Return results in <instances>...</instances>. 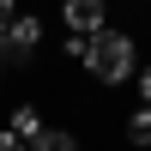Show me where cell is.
I'll use <instances>...</instances> for the list:
<instances>
[{
  "mask_svg": "<svg viewBox=\"0 0 151 151\" xmlns=\"http://www.w3.org/2000/svg\"><path fill=\"white\" fill-rule=\"evenodd\" d=\"M12 12H18V0H0V30L12 24Z\"/></svg>",
  "mask_w": 151,
  "mask_h": 151,
  "instance_id": "ba28073f",
  "label": "cell"
},
{
  "mask_svg": "<svg viewBox=\"0 0 151 151\" xmlns=\"http://www.w3.org/2000/svg\"><path fill=\"white\" fill-rule=\"evenodd\" d=\"M0 151H24V139H18V133L6 127V133H0Z\"/></svg>",
  "mask_w": 151,
  "mask_h": 151,
  "instance_id": "52a82bcc",
  "label": "cell"
},
{
  "mask_svg": "<svg viewBox=\"0 0 151 151\" xmlns=\"http://www.w3.org/2000/svg\"><path fill=\"white\" fill-rule=\"evenodd\" d=\"M36 36H42V24L24 18V12H12V24L0 30V55H6V60H30L36 55Z\"/></svg>",
  "mask_w": 151,
  "mask_h": 151,
  "instance_id": "7a4b0ae2",
  "label": "cell"
},
{
  "mask_svg": "<svg viewBox=\"0 0 151 151\" xmlns=\"http://www.w3.org/2000/svg\"><path fill=\"white\" fill-rule=\"evenodd\" d=\"M12 133H18V139H24V145H30V139H36V133H42V115H36V109H30V103H24V109H12Z\"/></svg>",
  "mask_w": 151,
  "mask_h": 151,
  "instance_id": "5b68a950",
  "label": "cell"
},
{
  "mask_svg": "<svg viewBox=\"0 0 151 151\" xmlns=\"http://www.w3.org/2000/svg\"><path fill=\"white\" fill-rule=\"evenodd\" d=\"M127 145H151V103L133 109V121H127Z\"/></svg>",
  "mask_w": 151,
  "mask_h": 151,
  "instance_id": "8992f818",
  "label": "cell"
},
{
  "mask_svg": "<svg viewBox=\"0 0 151 151\" xmlns=\"http://www.w3.org/2000/svg\"><path fill=\"white\" fill-rule=\"evenodd\" d=\"M85 73L97 85H127L139 73V48H133L127 30H91V48H85Z\"/></svg>",
  "mask_w": 151,
  "mask_h": 151,
  "instance_id": "6da1fadb",
  "label": "cell"
},
{
  "mask_svg": "<svg viewBox=\"0 0 151 151\" xmlns=\"http://www.w3.org/2000/svg\"><path fill=\"white\" fill-rule=\"evenodd\" d=\"M0 73H6V55H0Z\"/></svg>",
  "mask_w": 151,
  "mask_h": 151,
  "instance_id": "30bf717a",
  "label": "cell"
},
{
  "mask_svg": "<svg viewBox=\"0 0 151 151\" xmlns=\"http://www.w3.org/2000/svg\"><path fill=\"white\" fill-rule=\"evenodd\" d=\"M133 79H139V97L151 103V67H145V73H133Z\"/></svg>",
  "mask_w": 151,
  "mask_h": 151,
  "instance_id": "9c48e42d",
  "label": "cell"
},
{
  "mask_svg": "<svg viewBox=\"0 0 151 151\" xmlns=\"http://www.w3.org/2000/svg\"><path fill=\"white\" fill-rule=\"evenodd\" d=\"M30 151H79V139H73V133H60V127H42L30 139Z\"/></svg>",
  "mask_w": 151,
  "mask_h": 151,
  "instance_id": "277c9868",
  "label": "cell"
},
{
  "mask_svg": "<svg viewBox=\"0 0 151 151\" xmlns=\"http://www.w3.org/2000/svg\"><path fill=\"white\" fill-rule=\"evenodd\" d=\"M60 24L67 30H103V0H60Z\"/></svg>",
  "mask_w": 151,
  "mask_h": 151,
  "instance_id": "3957f363",
  "label": "cell"
}]
</instances>
